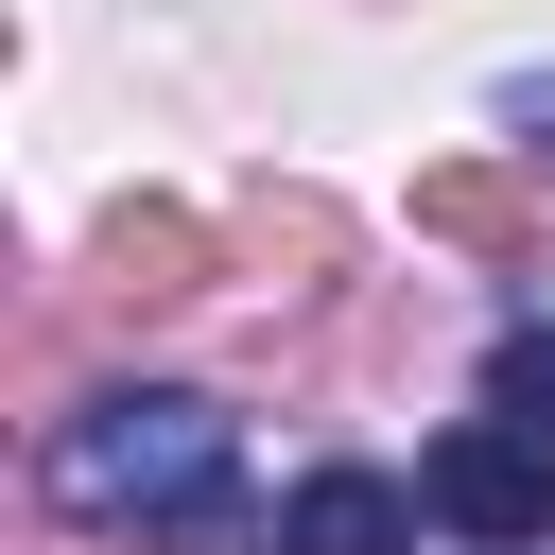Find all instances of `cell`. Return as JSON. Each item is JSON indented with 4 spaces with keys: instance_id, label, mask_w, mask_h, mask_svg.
<instances>
[{
    "instance_id": "obj_1",
    "label": "cell",
    "mask_w": 555,
    "mask_h": 555,
    "mask_svg": "<svg viewBox=\"0 0 555 555\" xmlns=\"http://www.w3.org/2000/svg\"><path fill=\"white\" fill-rule=\"evenodd\" d=\"M225 399H191V382H121V399H87L69 434H52V503H87V520H208L225 503Z\"/></svg>"
},
{
    "instance_id": "obj_2",
    "label": "cell",
    "mask_w": 555,
    "mask_h": 555,
    "mask_svg": "<svg viewBox=\"0 0 555 555\" xmlns=\"http://www.w3.org/2000/svg\"><path fill=\"white\" fill-rule=\"evenodd\" d=\"M416 503H434L451 538H486V555H538V538H555V434L468 416V434H434V451H416Z\"/></svg>"
},
{
    "instance_id": "obj_3",
    "label": "cell",
    "mask_w": 555,
    "mask_h": 555,
    "mask_svg": "<svg viewBox=\"0 0 555 555\" xmlns=\"http://www.w3.org/2000/svg\"><path fill=\"white\" fill-rule=\"evenodd\" d=\"M278 555H416V486H382V468H312V486L278 503Z\"/></svg>"
},
{
    "instance_id": "obj_4",
    "label": "cell",
    "mask_w": 555,
    "mask_h": 555,
    "mask_svg": "<svg viewBox=\"0 0 555 555\" xmlns=\"http://www.w3.org/2000/svg\"><path fill=\"white\" fill-rule=\"evenodd\" d=\"M486 416L555 434V312H538V330H503V364H486Z\"/></svg>"
},
{
    "instance_id": "obj_5",
    "label": "cell",
    "mask_w": 555,
    "mask_h": 555,
    "mask_svg": "<svg viewBox=\"0 0 555 555\" xmlns=\"http://www.w3.org/2000/svg\"><path fill=\"white\" fill-rule=\"evenodd\" d=\"M416 225H451V243H520V208H503V173H434V191H416Z\"/></svg>"
}]
</instances>
